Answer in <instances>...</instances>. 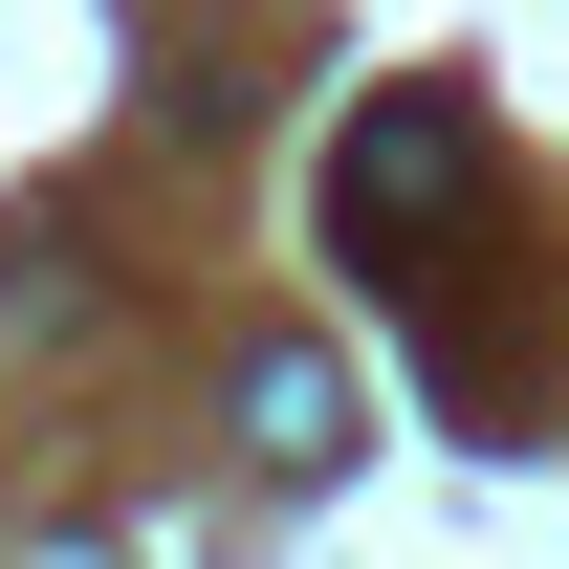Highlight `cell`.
Segmentation results:
<instances>
[{"label":"cell","instance_id":"6da1fadb","mask_svg":"<svg viewBox=\"0 0 569 569\" xmlns=\"http://www.w3.org/2000/svg\"><path fill=\"white\" fill-rule=\"evenodd\" d=\"M329 241L395 263V284H438L482 241V110H460V88H372V132L329 153Z\"/></svg>","mask_w":569,"mask_h":569},{"label":"cell","instance_id":"7a4b0ae2","mask_svg":"<svg viewBox=\"0 0 569 569\" xmlns=\"http://www.w3.org/2000/svg\"><path fill=\"white\" fill-rule=\"evenodd\" d=\"M241 460H263V482H329V460H351V372L329 351H241Z\"/></svg>","mask_w":569,"mask_h":569}]
</instances>
